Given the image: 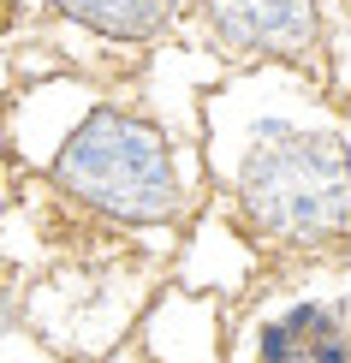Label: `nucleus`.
<instances>
[{
	"label": "nucleus",
	"instance_id": "nucleus-1",
	"mask_svg": "<svg viewBox=\"0 0 351 363\" xmlns=\"http://www.w3.org/2000/svg\"><path fill=\"white\" fill-rule=\"evenodd\" d=\"M238 203L274 245H322L351 220V155L328 131L268 125L244 155Z\"/></svg>",
	"mask_w": 351,
	"mask_h": 363
},
{
	"label": "nucleus",
	"instance_id": "nucleus-2",
	"mask_svg": "<svg viewBox=\"0 0 351 363\" xmlns=\"http://www.w3.org/2000/svg\"><path fill=\"white\" fill-rule=\"evenodd\" d=\"M54 185L78 196L84 208H101L131 226L173 220L179 196H185L167 138L119 108H96L66 138V149L54 155Z\"/></svg>",
	"mask_w": 351,
	"mask_h": 363
},
{
	"label": "nucleus",
	"instance_id": "nucleus-3",
	"mask_svg": "<svg viewBox=\"0 0 351 363\" xmlns=\"http://www.w3.org/2000/svg\"><path fill=\"white\" fill-rule=\"evenodd\" d=\"M208 24L226 48L238 54H274V60H303L322 42L316 0H203Z\"/></svg>",
	"mask_w": 351,
	"mask_h": 363
},
{
	"label": "nucleus",
	"instance_id": "nucleus-4",
	"mask_svg": "<svg viewBox=\"0 0 351 363\" xmlns=\"http://www.w3.org/2000/svg\"><path fill=\"white\" fill-rule=\"evenodd\" d=\"M262 363H351V328L328 304H292L262 328Z\"/></svg>",
	"mask_w": 351,
	"mask_h": 363
},
{
	"label": "nucleus",
	"instance_id": "nucleus-5",
	"mask_svg": "<svg viewBox=\"0 0 351 363\" xmlns=\"http://www.w3.org/2000/svg\"><path fill=\"white\" fill-rule=\"evenodd\" d=\"M54 6L66 18L101 30V36H119V42H149L173 18V0H54Z\"/></svg>",
	"mask_w": 351,
	"mask_h": 363
}]
</instances>
